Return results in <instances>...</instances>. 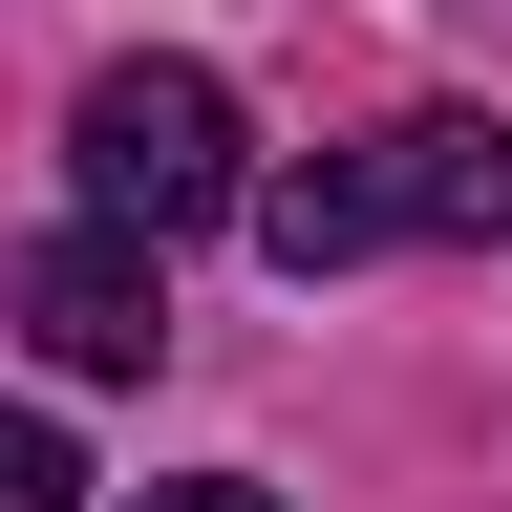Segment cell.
Returning <instances> with one entry per match:
<instances>
[{"mask_svg":"<svg viewBox=\"0 0 512 512\" xmlns=\"http://www.w3.org/2000/svg\"><path fill=\"white\" fill-rule=\"evenodd\" d=\"M235 214H256V256H278V278H342V256H384V235H512V128L406 107V128H363V150L235 192Z\"/></svg>","mask_w":512,"mask_h":512,"instance_id":"obj_1","label":"cell"},{"mask_svg":"<svg viewBox=\"0 0 512 512\" xmlns=\"http://www.w3.org/2000/svg\"><path fill=\"white\" fill-rule=\"evenodd\" d=\"M0 320H22L43 363H86V384H150V342H171V299H150V235H22L0 256Z\"/></svg>","mask_w":512,"mask_h":512,"instance_id":"obj_3","label":"cell"},{"mask_svg":"<svg viewBox=\"0 0 512 512\" xmlns=\"http://www.w3.org/2000/svg\"><path fill=\"white\" fill-rule=\"evenodd\" d=\"M64 491H86V470H64V427H22V406H0V512H64Z\"/></svg>","mask_w":512,"mask_h":512,"instance_id":"obj_4","label":"cell"},{"mask_svg":"<svg viewBox=\"0 0 512 512\" xmlns=\"http://www.w3.org/2000/svg\"><path fill=\"white\" fill-rule=\"evenodd\" d=\"M64 150H86V214H107V235H150V256H171V235H214L235 192H256V171H235V86H214V64H107V86L64 107Z\"/></svg>","mask_w":512,"mask_h":512,"instance_id":"obj_2","label":"cell"},{"mask_svg":"<svg viewBox=\"0 0 512 512\" xmlns=\"http://www.w3.org/2000/svg\"><path fill=\"white\" fill-rule=\"evenodd\" d=\"M150 512H278V491H235V470H192V491H150Z\"/></svg>","mask_w":512,"mask_h":512,"instance_id":"obj_5","label":"cell"}]
</instances>
